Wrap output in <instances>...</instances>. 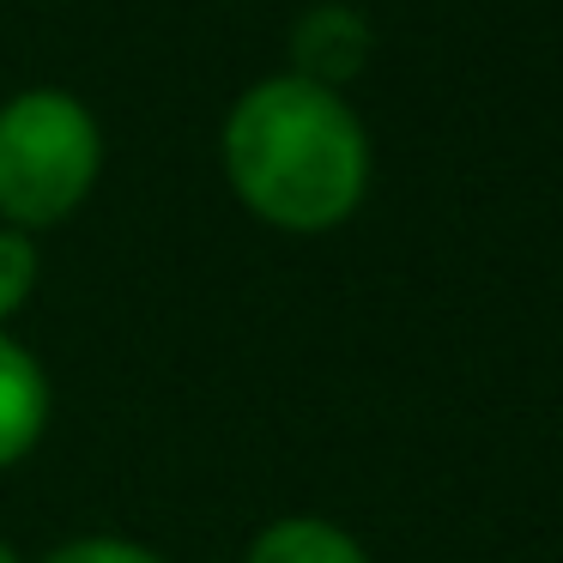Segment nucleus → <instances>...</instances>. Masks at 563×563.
<instances>
[{"instance_id":"1","label":"nucleus","mask_w":563,"mask_h":563,"mask_svg":"<svg viewBox=\"0 0 563 563\" xmlns=\"http://www.w3.org/2000/svg\"><path fill=\"white\" fill-rule=\"evenodd\" d=\"M224 176L255 219L333 231L369 188V140L352 103L297 74L261 79L224 122Z\"/></svg>"},{"instance_id":"2","label":"nucleus","mask_w":563,"mask_h":563,"mask_svg":"<svg viewBox=\"0 0 563 563\" xmlns=\"http://www.w3.org/2000/svg\"><path fill=\"white\" fill-rule=\"evenodd\" d=\"M103 170V134L67 91H19L0 103V219L13 231H49L91 195Z\"/></svg>"},{"instance_id":"3","label":"nucleus","mask_w":563,"mask_h":563,"mask_svg":"<svg viewBox=\"0 0 563 563\" xmlns=\"http://www.w3.org/2000/svg\"><path fill=\"white\" fill-rule=\"evenodd\" d=\"M369 49H376V31L357 7H309L291 31V55H297V79L309 86L340 91L345 79H357L369 67Z\"/></svg>"},{"instance_id":"4","label":"nucleus","mask_w":563,"mask_h":563,"mask_svg":"<svg viewBox=\"0 0 563 563\" xmlns=\"http://www.w3.org/2000/svg\"><path fill=\"white\" fill-rule=\"evenodd\" d=\"M49 424V376L19 340L0 333V466L25 461Z\"/></svg>"},{"instance_id":"5","label":"nucleus","mask_w":563,"mask_h":563,"mask_svg":"<svg viewBox=\"0 0 563 563\" xmlns=\"http://www.w3.org/2000/svg\"><path fill=\"white\" fill-rule=\"evenodd\" d=\"M243 563H369L345 527L321 521V515H285V521L261 527Z\"/></svg>"},{"instance_id":"6","label":"nucleus","mask_w":563,"mask_h":563,"mask_svg":"<svg viewBox=\"0 0 563 563\" xmlns=\"http://www.w3.org/2000/svg\"><path fill=\"white\" fill-rule=\"evenodd\" d=\"M31 285H37V249H31L25 231L0 224V321L25 303Z\"/></svg>"},{"instance_id":"7","label":"nucleus","mask_w":563,"mask_h":563,"mask_svg":"<svg viewBox=\"0 0 563 563\" xmlns=\"http://www.w3.org/2000/svg\"><path fill=\"white\" fill-rule=\"evenodd\" d=\"M49 563H164V558H152L146 545H128V539H74Z\"/></svg>"},{"instance_id":"8","label":"nucleus","mask_w":563,"mask_h":563,"mask_svg":"<svg viewBox=\"0 0 563 563\" xmlns=\"http://www.w3.org/2000/svg\"><path fill=\"white\" fill-rule=\"evenodd\" d=\"M0 563H19V551H13V545H0Z\"/></svg>"}]
</instances>
